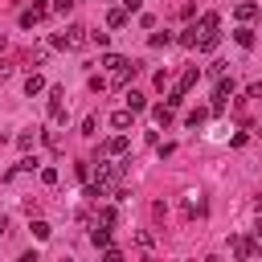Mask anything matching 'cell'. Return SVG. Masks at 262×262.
<instances>
[{
    "label": "cell",
    "mask_w": 262,
    "mask_h": 262,
    "mask_svg": "<svg viewBox=\"0 0 262 262\" xmlns=\"http://www.w3.org/2000/svg\"><path fill=\"white\" fill-rule=\"evenodd\" d=\"M82 41H86V29H82V25H70L66 33H57V37H53V45H57V49H78Z\"/></svg>",
    "instance_id": "1"
},
{
    "label": "cell",
    "mask_w": 262,
    "mask_h": 262,
    "mask_svg": "<svg viewBox=\"0 0 262 262\" xmlns=\"http://www.w3.org/2000/svg\"><path fill=\"white\" fill-rule=\"evenodd\" d=\"M61 98H66V94L53 86V90H49V119H53V123H66V102H61Z\"/></svg>",
    "instance_id": "2"
},
{
    "label": "cell",
    "mask_w": 262,
    "mask_h": 262,
    "mask_svg": "<svg viewBox=\"0 0 262 262\" xmlns=\"http://www.w3.org/2000/svg\"><path fill=\"white\" fill-rule=\"evenodd\" d=\"M229 94H233V78H217V94H213V111H221Z\"/></svg>",
    "instance_id": "3"
},
{
    "label": "cell",
    "mask_w": 262,
    "mask_h": 262,
    "mask_svg": "<svg viewBox=\"0 0 262 262\" xmlns=\"http://www.w3.org/2000/svg\"><path fill=\"white\" fill-rule=\"evenodd\" d=\"M45 12H49L45 4H33V8H25V12H20V25H25V29H33L37 20H45Z\"/></svg>",
    "instance_id": "4"
},
{
    "label": "cell",
    "mask_w": 262,
    "mask_h": 262,
    "mask_svg": "<svg viewBox=\"0 0 262 262\" xmlns=\"http://www.w3.org/2000/svg\"><path fill=\"white\" fill-rule=\"evenodd\" d=\"M131 119H135V111H131V106H123V111H115V115H111V127H115V131H127V127H131Z\"/></svg>",
    "instance_id": "5"
},
{
    "label": "cell",
    "mask_w": 262,
    "mask_h": 262,
    "mask_svg": "<svg viewBox=\"0 0 262 262\" xmlns=\"http://www.w3.org/2000/svg\"><path fill=\"white\" fill-rule=\"evenodd\" d=\"M205 209H209V205L201 201V192H188V201H184V213H188V217H205Z\"/></svg>",
    "instance_id": "6"
},
{
    "label": "cell",
    "mask_w": 262,
    "mask_h": 262,
    "mask_svg": "<svg viewBox=\"0 0 262 262\" xmlns=\"http://www.w3.org/2000/svg\"><path fill=\"white\" fill-rule=\"evenodd\" d=\"M90 242H94V250H106V246H111V229H106V225H94V229H90Z\"/></svg>",
    "instance_id": "7"
},
{
    "label": "cell",
    "mask_w": 262,
    "mask_h": 262,
    "mask_svg": "<svg viewBox=\"0 0 262 262\" xmlns=\"http://www.w3.org/2000/svg\"><path fill=\"white\" fill-rule=\"evenodd\" d=\"M41 90H45V78H41V74H29V78H25V94H29V98H37Z\"/></svg>",
    "instance_id": "8"
},
{
    "label": "cell",
    "mask_w": 262,
    "mask_h": 262,
    "mask_svg": "<svg viewBox=\"0 0 262 262\" xmlns=\"http://www.w3.org/2000/svg\"><path fill=\"white\" fill-rule=\"evenodd\" d=\"M127 143H131L127 135H115V139H106V147H102V151H106V156H123V151H127Z\"/></svg>",
    "instance_id": "9"
},
{
    "label": "cell",
    "mask_w": 262,
    "mask_h": 262,
    "mask_svg": "<svg viewBox=\"0 0 262 262\" xmlns=\"http://www.w3.org/2000/svg\"><path fill=\"white\" fill-rule=\"evenodd\" d=\"M127 16H131L127 8H111V12H106V25H111V29H123V25H127Z\"/></svg>",
    "instance_id": "10"
},
{
    "label": "cell",
    "mask_w": 262,
    "mask_h": 262,
    "mask_svg": "<svg viewBox=\"0 0 262 262\" xmlns=\"http://www.w3.org/2000/svg\"><path fill=\"white\" fill-rule=\"evenodd\" d=\"M233 41H237L242 49H250V45H254L258 37H254V29H246V25H242V29H233Z\"/></svg>",
    "instance_id": "11"
},
{
    "label": "cell",
    "mask_w": 262,
    "mask_h": 262,
    "mask_svg": "<svg viewBox=\"0 0 262 262\" xmlns=\"http://www.w3.org/2000/svg\"><path fill=\"white\" fill-rule=\"evenodd\" d=\"M229 246H233V254H237V258H250V254H254V242H250V237H233Z\"/></svg>",
    "instance_id": "12"
},
{
    "label": "cell",
    "mask_w": 262,
    "mask_h": 262,
    "mask_svg": "<svg viewBox=\"0 0 262 262\" xmlns=\"http://www.w3.org/2000/svg\"><path fill=\"white\" fill-rule=\"evenodd\" d=\"M254 16H258V4L242 0V4H237V20H254Z\"/></svg>",
    "instance_id": "13"
},
{
    "label": "cell",
    "mask_w": 262,
    "mask_h": 262,
    "mask_svg": "<svg viewBox=\"0 0 262 262\" xmlns=\"http://www.w3.org/2000/svg\"><path fill=\"white\" fill-rule=\"evenodd\" d=\"M196 37H201V29H196V25H188V29L180 33V45H188V49H196Z\"/></svg>",
    "instance_id": "14"
},
{
    "label": "cell",
    "mask_w": 262,
    "mask_h": 262,
    "mask_svg": "<svg viewBox=\"0 0 262 262\" xmlns=\"http://www.w3.org/2000/svg\"><path fill=\"white\" fill-rule=\"evenodd\" d=\"M127 106H131V111H135V115H139V111H143V106H147V98H143V94H139V90H127Z\"/></svg>",
    "instance_id": "15"
},
{
    "label": "cell",
    "mask_w": 262,
    "mask_h": 262,
    "mask_svg": "<svg viewBox=\"0 0 262 262\" xmlns=\"http://www.w3.org/2000/svg\"><path fill=\"white\" fill-rule=\"evenodd\" d=\"M123 61H127V57H119V53H102V66H106V70H111V74H115V70H119V66H123Z\"/></svg>",
    "instance_id": "16"
},
{
    "label": "cell",
    "mask_w": 262,
    "mask_h": 262,
    "mask_svg": "<svg viewBox=\"0 0 262 262\" xmlns=\"http://www.w3.org/2000/svg\"><path fill=\"white\" fill-rule=\"evenodd\" d=\"M151 115H156V123H160V127H168V123H172V106H156Z\"/></svg>",
    "instance_id": "17"
},
{
    "label": "cell",
    "mask_w": 262,
    "mask_h": 262,
    "mask_svg": "<svg viewBox=\"0 0 262 262\" xmlns=\"http://www.w3.org/2000/svg\"><path fill=\"white\" fill-rule=\"evenodd\" d=\"M33 139H37V131H20V135H16V147H20V151H29V147H33Z\"/></svg>",
    "instance_id": "18"
},
{
    "label": "cell",
    "mask_w": 262,
    "mask_h": 262,
    "mask_svg": "<svg viewBox=\"0 0 262 262\" xmlns=\"http://www.w3.org/2000/svg\"><path fill=\"white\" fill-rule=\"evenodd\" d=\"M29 229H33V237H37V242H45V237H49V233H53V229H49V225H45V221H33V225H29Z\"/></svg>",
    "instance_id": "19"
},
{
    "label": "cell",
    "mask_w": 262,
    "mask_h": 262,
    "mask_svg": "<svg viewBox=\"0 0 262 262\" xmlns=\"http://www.w3.org/2000/svg\"><path fill=\"white\" fill-rule=\"evenodd\" d=\"M115 217H119V213H115L111 205H106V209H98V225H115Z\"/></svg>",
    "instance_id": "20"
},
{
    "label": "cell",
    "mask_w": 262,
    "mask_h": 262,
    "mask_svg": "<svg viewBox=\"0 0 262 262\" xmlns=\"http://www.w3.org/2000/svg\"><path fill=\"white\" fill-rule=\"evenodd\" d=\"M90 41H94L98 49H106V41H111V33H90Z\"/></svg>",
    "instance_id": "21"
},
{
    "label": "cell",
    "mask_w": 262,
    "mask_h": 262,
    "mask_svg": "<svg viewBox=\"0 0 262 262\" xmlns=\"http://www.w3.org/2000/svg\"><path fill=\"white\" fill-rule=\"evenodd\" d=\"M168 41H172V33H151V45H156V49H160V45H168Z\"/></svg>",
    "instance_id": "22"
},
{
    "label": "cell",
    "mask_w": 262,
    "mask_h": 262,
    "mask_svg": "<svg viewBox=\"0 0 262 262\" xmlns=\"http://www.w3.org/2000/svg\"><path fill=\"white\" fill-rule=\"evenodd\" d=\"M184 123H188V127H201V123H205V111H192V115H188Z\"/></svg>",
    "instance_id": "23"
},
{
    "label": "cell",
    "mask_w": 262,
    "mask_h": 262,
    "mask_svg": "<svg viewBox=\"0 0 262 262\" xmlns=\"http://www.w3.org/2000/svg\"><path fill=\"white\" fill-rule=\"evenodd\" d=\"M94 127H98V123H94V115H86V119H82V135H94Z\"/></svg>",
    "instance_id": "24"
},
{
    "label": "cell",
    "mask_w": 262,
    "mask_h": 262,
    "mask_svg": "<svg viewBox=\"0 0 262 262\" xmlns=\"http://www.w3.org/2000/svg\"><path fill=\"white\" fill-rule=\"evenodd\" d=\"M41 180L45 184H57V168H41Z\"/></svg>",
    "instance_id": "25"
},
{
    "label": "cell",
    "mask_w": 262,
    "mask_h": 262,
    "mask_svg": "<svg viewBox=\"0 0 262 262\" xmlns=\"http://www.w3.org/2000/svg\"><path fill=\"white\" fill-rule=\"evenodd\" d=\"M102 254H106V262H119V258H123V250H119V246H106Z\"/></svg>",
    "instance_id": "26"
},
{
    "label": "cell",
    "mask_w": 262,
    "mask_h": 262,
    "mask_svg": "<svg viewBox=\"0 0 262 262\" xmlns=\"http://www.w3.org/2000/svg\"><path fill=\"white\" fill-rule=\"evenodd\" d=\"M74 8V0H53V12H70Z\"/></svg>",
    "instance_id": "27"
},
{
    "label": "cell",
    "mask_w": 262,
    "mask_h": 262,
    "mask_svg": "<svg viewBox=\"0 0 262 262\" xmlns=\"http://www.w3.org/2000/svg\"><path fill=\"white\" fill-rule=\"evenodd\" d=\"M123 8L127 12H139V0H123Z\"/></svg>",
    "instance_id": "28"
},
{
    "label": "cell",
    "mask_w": 262,
    "mask_h": 262,
    "mask_svg": "<svg viewBox=\"0 0 262 262\" xmlns=\"http://www.w3.org/2000/svg\"><path fill=\"white\" fill-rule=\"evenodd\" d=\"M8 74H12V66H8V61H0V82H4Z\"/></svg>",
    "instance_id": "29"
},
{
    "label": "cell",
    "mask_w": 262,
    "mask_h": 262,
    "mask_svg": "<svg viewBox=\"0 0 262 262\" xmlns=\"http://www.w3.org/2000/svg\"><path fill=\"white\" fill-rule=\"evenodd\" d=\"M254 209H258V213H262V192H258V196H254Z\"/></svg>",
    "instance_id": "30"
},
{
    "label": "cell",
    "mask_w": 262,
    "mask_h": 262,
    "mask_svg": "<svg viewBox=\"0 0 262 262\" xmlns=\"http://www.w3.org/2000/svg\"><path fill=\"white\" fill-rule=\"evenodd\" d=\"M4 229H8V221H4V217H0V233H4Z\"/></svg>",
    "instance_id": "31"
},
{
    "label": "cell",
    "mask_w": 262,
    "mask_h": 262,
    "mask_svg": "<svg viewBox=\"0 0 262 262\" xmlns=\"http://www.w3.org/2000/svg\"><path fill=\"white\" fill-rule=\"evenodd\" d=\"M254 233H258V237H262V221H258V229H254Z\"/></svg>",
    "instance_id": "32"
},
{
    "label": "cell",
    "mask_w": 262,
    "mask_h": 262,
    "mask_svg": "<svg viewBox=\"0 0 262 262\" xmlns=\"http://www.w3.org/2000/svg\"><path fill=\"white\" fill-rule=\"evenodd\" d=\"M258 135H262V127H258Z\"/></svg>",
    "instance_id": "33"
},
{
    "label": "cell",
    "mask_w": 262,
    "mask_h": 262,
    "mask_svg": "<svg viewBox=\"0 0 262 262\" xmlns=\"http://www.w3.org/2000/svg\"><path fill=\"white\" fill-rule=\"evenodd\" d=\"M258 90H262V82H258Z\"/></svg>",
    "instance_id": "34"
}]
</instances>
